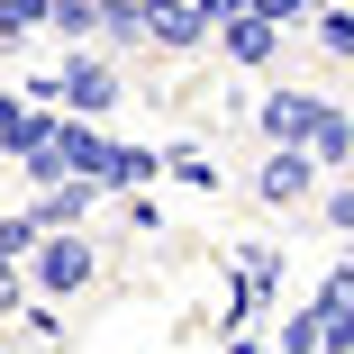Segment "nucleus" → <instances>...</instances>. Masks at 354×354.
<instances>
[{
  "label": "nucleus",
  "instance_id": "obj_3",
  "mask_svg": "<svg viewBox=\"0 0 354 354\" xmlns=\"http://www.w3.org/2000/svg\"><path fill=\"white\" fill-rule=\"evenodd\" d=\"M254 191H263L272 209H300V200L318 191V155H309V146H272V164L254 173Z\"/></svg>",
  "mask_w": 354,
  "mask_h": 354
},
{
  "label": "nucleus",
  "instance_id": "obj_21",
  "mask_svg": "<svg viewBox=\"0 0 354 354\" xmlns=\"http://www.w3.org/2000/svg\"><path fill=\"white\" fill-rule=\"evenodd\" d=\"M19 127H28V100H19V91H0V146H10Z\"/></svg>",
  "mask_w": 354,
  "mask_h": 354
},
{
  "label": "nucleus",
  "instance_id": "obj_23",
  "mask_svg": "<svg viewBox=\"0 0 354 354\" xmlns=\"http://www.w3.org/2000/svg\"><path fill=\"white\" fill-rule=\"evenodd\" d=\"M0 354H19V345H0Z\"/></svg>",
  "mask_w": 354,
  "mask_h": 354
},
{
  "label": "nucleus",
  "instance_id": "obj_22",
  "mask_svg": "<svg viewBox=\"0 0 354 354\" xmlns=\"http://www.w3.org/2000/svg\"><path fill=\"white\" fill-rule=\"evenodd\" d=\"M327 227H354V182H345V191L327 200Z\"/></svg>",
  "mask_w": 354,
  "mask_h": 354
},
{
  "label": "nucleus",
  "instance_id": "obj_18",
  "mask_svg": "<svg viewBox=\"0 0 354 354\" xmlns=\"http://www.w3.org/2000/svg\"><path fill=\"white\" fill-rule=\"evenodd\" d=\"M281 354H318V309H291V327H281Z\"/></svg>",
  "mask_w": 354,
  "mask_h": 354
},
{
  "label": "nucleus",
  "instance_id": "obj_4",
  "mask_svg": "<svg viewBox=\"0 0 354 354\" xmlns=\"http://www.w3.org/2000/svg\"><path fill=\"white\" fill-rule=\"evenodd\" d=\"M254 118H263V136H272V146H309V127L327 118V100H318V91H272Z\"/></svg>",
  "mask_w": 354,
  "mask_h": 354
},
{
  "label": "nucleus",
  "instance_id": "obj_1",
  "mask_svg": "<svg viewBox=\"0 0 354 354\" xmlns=\"http://www.w3.org/2000/svg\"><path fill=\"white\" fill-rule=\"evenodd\" d=\"M100 272V254L82 245V236H64V227H46V245L28 254V300H73L82 281Z\"/></svg>",
  "mask_w": 354,
  "mask_h": 354
},
{
  "label": "nucleus",
  "instance_id": "obj_20",
  "mask_svg": "<svg viewBox=\"0 0 354 354\" xmlns=\"http://www.w3.org/2000/svg\"><path fill=\"white\" fill-rule=\"evenodd\" d=\"M191 10H200V28H209V37H218L227 19H245V0H191Z\"/></svg>",
  "mask_w": 354,
  "mask_h": 354
},
{
  "label": "nucleus",
  "instance_id": "obj_8",
  "mask_svg": "<svg viewBox=\"0 0 354 354\" xmlns=\"http://www.w3.org/2000/svg\"><path fill=\"white\" fill-rule=\"evenodd\" d=\"M272 46H281V28H272V19H254V10L218 28V55H227V64H272Z\"/></svg>",
  "mask_w": 354,
  "mask_h": 354
},
{
  "label": "nucleus",
  "instance_id": "obj_9",
  "mask_svg": "<svg viewBox=\"0 0 354 354\" xmlns=\"http://www.w3.org/2000/svg\"><path fill=\"white\" fill-rule=\"evenodd\" d=\"M64 164H73V173H100V155H109V136H100V118H73V109H64Z\"/></svg>",
  "mask_w": 354,
  "mask_h": 354
},
{
  "label": "nucleus",
  "instance_id": "obj_10",
  "mask_svg": "<svg viewBox=\"0 0 354 354\" xmlns=\"http://www.w3.org/2000/svg\"><path fill=\"white\" fill-rule=\"evenodd\" d=\"M46 28H55L64 46H91V37H100V0H46Z\"/></svg>",
  "mask_w": 354,
  "mask_h": 354
},
{
  "label": "nucleus",
  "instance_id": "obj_7",
  "mask_svg": "<svg viewBox=\"0 0 354 354\" xmlns=\"http://www.w3.org/2000/svg\"><path fill=\"white\" fill-rule=\"evenodd\" d=\"M155 173H164V155H155V146H109L91 182H100V191H146Z\"/></svg>",
  "mask_w": 354,
  "mask_h": 354
},
{
  "label": "nucleus",
  "instance_id": "obj_6",
  "mask_svg": "<svg viewBox=\"0 0 354 354\" xmlns=\"http://www.w3.org/2000/svg\"><path fill=\"white\" fill-rule=\"evenodd\" d=\"M91 209H100V182H91V173H73V182L37 191V218H46V227H82Z\"/></svg>",
  "mask_w": 354,
  "mask_h": 354
},
{
  "label": "nucleus",
  "instance_id": "obj_5",
  "mask_svg": "<svg viewBox=\"0 0 354 354\" xmlns=\"http://www.w3.org/2000/svg\"><path fill=\"white\" fill-rule=\"evenodd\" d=\"M146 46L191 55V46H209V28H200V10H191V0H146Z\"/></svg>",
  "mask_w": 354,
  "mask_h": 354
},
{
  "label": "nucleus",
  "instance_id": "obj_2",
  "mask_svg": "<svg viewBox=\"0 0 354 354\" xmlns=\"http://www.w3.org/2000/svg\"><path fill=\"white\" fill-rule=\"evenodd\" d=\"M46 82H55V109H73V118H109V109L127 100L118 73H109L91 46H73V55H64V73H46Z\"/></svg>",
  "mask_w": 354,
  "mask_h": 354
},
{
  "label": "nucleus",
  "instance_id": "obj_15",
  "mask_svg": "<svg viewBox=\"0 0 354 354\" xmlns=\"http://www.w3.org/2000/svg\"><path fill=\"white\" fill-rule=\"evenodd\" d=\"M37 28H46V0H0V46H19Z\"/></svg>",
  "mask_w": 354,
  "mask_h": 354
},
{
  "label": "nucleus",
  "instance_id": "obj_13",
  "mask_svg": "<svg viewBox=\"0 0 354 354\" xmlns=\"http://www.w3.org/2000/svg\"><path fill=\"white\" fill-rule=\"evenodd\" d=\"M309 155H318V164H336V173H345V155H354V127H345V118H336V109H327V118H318V127H309Z\"/></svg>",
  "mask_w": 354,
  "mask_h": 354
},
{
  "label": "nucleus",
  "instance_id": "obj_16",
  "mask_svg": "<svg viewBox=\"0 0 354 354\" xmlns=\"http://www.w3.org/2000/svg\"><path fill=\"white\" fill-rule=\"evenodd\" d=\"M28 309V263H10V254H0V327H10Z\"/></svg>",
  "mask_w": 354,
  "mask_h": 354
},
{
  "label": "nucleus",
  "instance_id": "obj_24",
  "mask_svg": "<svg viewBox=\"0 0 354 354\" xmlns=\"http://www.w3.org/2000/svg\"><path fill=\"white\" fill-rule=\"evenodd\" d=\"M318 10H327V0H318Z\"/></svg>",
  "mask_w": 354,
  "mask_h": 354
},
{
  "label": "nucleus",
  "instance_id": "obj_14",
  "mask_svg": "<svg viewBox=\"0 0 354 354\" xmlns=\"http://www.w3.org/2000/svg\"><path fill=\"white\" fill-rule=\"evenodd\" d=\"M318 46H327L336 64H354V10H345V0H327V10H318Z\"/></svg>",
  "mask_w": 354,
  "mask_h": 354
},
{
  "label": "nucleus",
  "instance_id": "obj_19",
  "mask_svg": "<svg viewBox=\"0 0 354 354\" xmlns=\"http://www.w3.org/2000/svg\"><path fill=\"white\" fill-rule=\"evenodd\" d=\"M164 173H182L191 191H218V164H200V155H164Z\"/></svg>",
  "mask_w": 354,
  "mask_h": 354
},
{
  "label": "nucleus",
  "instance_id": "obj_12",
  "mask_svg": "<svg viewBox=\"0 0 354 354\" xmlns=\"http://www.w3.org/2000/svg\"><path fill=\"white\" fill-rule=\"evenodd\" d=\"M46 245V218H37V209H0V254H10V263H28Z\"/></svg>",
  "mask_w": 354,
  "mask_h": 354
},
{
  "label": "nucleus",
  "instance_id": "obj_11",
  "mask_svg": "<svg viewBox=\"0 0 354 354\" xmlns=\"http://www.w3.org/2000/svg\"><path fill=\"white\" fill-rule=\"evenodd\" d=\"M100 37L127 55V46H146V0H100Z\"/></svg>",
  "mask_w": 354,
  "mask_h": 354
},
{
  "label": "nucleus",
  "instance_id": "obj_17",
  "mask_svg": "<svg viewBox=\"0 0 354 354\" xmlns=\"http://www.w3.org/2000/svg\"><path fill=\"white\" fill-rule=\"evenodd\" d=\"M254 19H272V28H300V19H318V0H245Z\"/></svg>",
  "mask_w": 354,
  "mask_h": 354
}]
</instances>
